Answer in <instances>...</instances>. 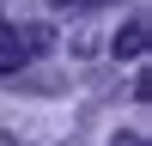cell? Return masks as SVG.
I'll list each match as a JSON object with an SVG mask.
<instances>
[{
    "instance_id": "6da1fadb",
    "label": "cell",
    "mask_w": 152,
    "mask_h": 146,
    "mask_svg": "<svg viewBox=\"0 0 152 146\" xmlns=\"http://www.w3.org/2000/svg\"><path fill=\"white\" fill-rule=\"evenodd\" d=\"M37 49H49V31H18L12 18H0V79L18 73L24 55H37Z\"/></svg>"
},
{
    "instance_id": "7a4b0ae2",
    "label": "cell",
    "mask_w": 152,
    "mask_h": 146,
    "mask_svg": "<svg viewBox=\"0 0 152 146\" xmlns=\"http://www.w3.org/2000/svg\"><path fill=\"white\" fill-rule=\"evenodd\" d=\"M116 55H128V61H134V55H146V24H128V31L116 36Z\"/></svg>"
},
{
    "instance_id": "3957f363",
    "label": "cell",
    "mask_w": 152,
    "mask_h": 146,
    "mask_svg": "<svg viewBox=\"0 0 152 146\" xmlns=\"http://www.w3.org/2000/svg\"><path fill=\"white\" fill-rule=\"evenodd\" d=\"M49 6H61V12H67V6H73V12H85V6H110V0H49Z\"/></svg>"
},
{
    "instance_id": "277c9868",
    "label": "cell",
    "mask_w": 152,
    "mask_h": 146,
    "mask_svg": "<svg viewBox=\"0 0 152 146\" xmlns=\"http://www.w3.org/2000/svg\"><path fill=\"white\" fill-rule=\"evenodd\" d=\"M110 146H146V134H140V128H128V134H116Z\"/></svg>"
}]
</instances>
